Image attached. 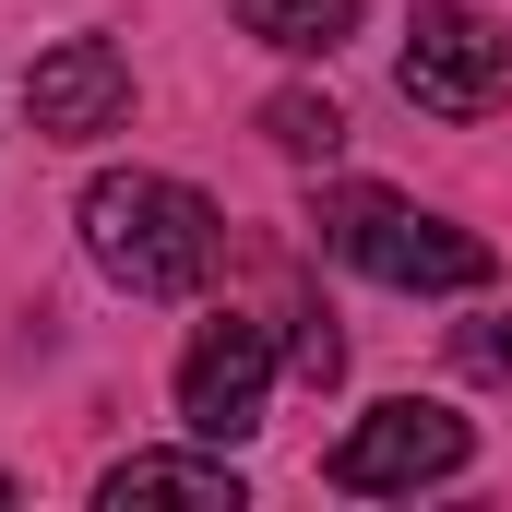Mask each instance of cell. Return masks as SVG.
I'll use <instances>...</instances> for the list:
<instances>
[{
    "label": "cell",
    "mask_w": 512,
    "mask_h": 512,
    "mask_svg": "<svg viewBox=\"0 0 512 512\" xmlns=\"http://www.w3.org/2000/svg\"><path fill=\"white\" fill-rule=\"evenodd\" d=\"M108 512H143V501H179V512H239L251 489H239V465H227V441L215 453H131V465H108V489H96Z\"/></svg>",
    "instance_id": "52a82bcc"
},
{
    "label": "cell",
    "mask_w": 512,
    "mask_h": 512,
    "mask_svg": "<svg viewBox=\"0 0 512 512\" xmlns=\"http://www.w3.org/2000/svg\"><path fill=\"white\" fill-rule=\"evenodd\" d=\"M262 143H286V155H334L346 120H334L322 96H262Z\"/></svg>",
    "instance_id": "9c48e42d"
},
{
    "label": "cell",
    "mask_w": 512,
    "mask_h": 512,
    "mask_svg": "<svg viewBox=\"0 0 512 512\" xmlns=\"http://www.w3.org/2000/svg\"><path fill=\"white\" fill-rule=\"evenodd\" d=\"M298 382H310V393L346 382V334H334V322H310V334H298Z\"/></svg>",
    "instance_id": "30bf717a"
},
{
    "label": "cell",
    "mask_w": 512,
    "mask_h": 512,
    "mask_svg": "<svg viewBox=\"0 0 512 512\" xmlns=\"http://www.w3.org/2000/svg\"><path fill=\"white\" fill-rule=\"evenodd\" d=\"M322 239L358 262V274L417 286V298H465V286H489V274H501V251H489L477 227L417 215V203H393V191H334V203H322Z\"/></svg>",
    "instance_id": "7a4b0ae2"
},
{
    "label": "cell",
    "mask_w": 512,
    "mask_h": 512,
    "mask_svg": "<svg viewBox=\"0 0 512 512\" xmlns=\"http://www.w3.org/2000/svg\"><path fill=\"white\" fill-rule=\"evenodd\" d=\"M393 72H405V108H429V120H489L512 96V36L477 0H417Z\"/></svg>",
    "instance_id": "3957f363"
},
{
    "label": "cell",
    "mask_w": 512,
    "mask_h": 512,
    "mask_svg": "<svg viewBox=\"0 0 512 512\" xmlns=\"http://www.w3.org/2000/svg\"><path fill=\"white\" fill-rule=\"evenodd\" d=\"M262 393H274V334L262 322H203L191 334V358H179V417H191V441H251L262 429Z\"/></svg>",
    "instance_id": "5b68a950"
},
{
    "label": "cell",
    "mask_w": 512,
    "mask_h": 512,
    "mask_svg": "<svg viewBox=\"0 0 512 512\" xmlns=\"http://www.w3.org/2000/svg\"><path fill=\"white\" fill-rule=\"evenodd\" d=\"M465 453H477V429L453 417V405H417V393H393L370 405L334 453H322V477L346 489V501H393V489H429V477H465Z\"/></svg>",
    "instance_id": "277c9868"
},
{
    "label": "cell",
    "mask_w": 512,
    "mask_h": 512,
    "mask_svg": "<svg viewBox=\"0 0 512 512\" xmlns=\"http://www.w3.org/2000/svg\"><path fill=\"white\" fill-rule=\"evenodd\" d=\"M84 251L108 286L131 298H191L215 274V203L191 179H155V167H108L84 191Z\"/></svg>",
    "instance_id": "6da1fadb"
},
{
    "label": "cell",
    "mask_w": 512,
    "mask_h": 512,
    "mask_svg": "<svg viewBox=\"0 0 512 512\" xmlns=\"http://www.w3.org/2000/svg\"><path fill=\"white\" fill-rule=\"evenodd\" d=\"M24 120L48 131V143H96V131L131 120V60L108 36H60L36 72H24Z\"/></svg>",
    "instance_id": "8992f818"
},
{
    "label": "cell",
    "mask_w": 512,
    "mask_h": 512,
    "mask_svg": "<svg viewBox=\"0 0 512 512\" xmlns=\"http://www.w3.org/2000/svg\"><path fill=\"white\" fill-rule=\"evenodd\" d=\"M239 24L262 48H286V60H334L358 36V0H239Z\"/></svg>",
    "instance_id": "ba28073f"
}]
</instances>
